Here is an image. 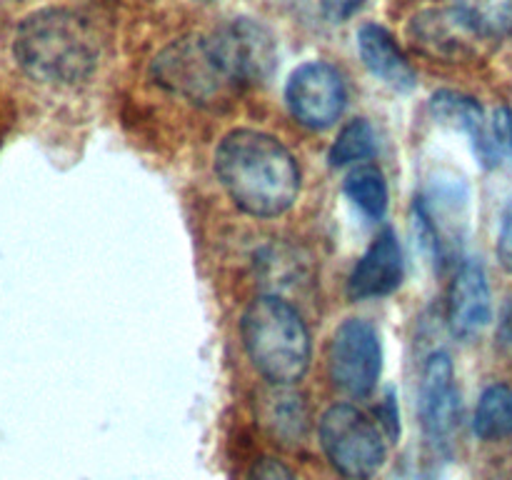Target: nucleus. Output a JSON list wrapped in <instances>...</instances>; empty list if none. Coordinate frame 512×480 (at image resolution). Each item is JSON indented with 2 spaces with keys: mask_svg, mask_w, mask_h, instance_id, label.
Wrapping results in <instances>:
<instances>
[{
  "mask_svg": "<svg viewBox=\"0 0 512 480\" xmlns=\"http://www.w3.org/2000/svg\"><path fill=\"white\" fill-rule=\"evenodd\" d=\"M215 175L230 200L253 218H278L300 195L298 160L263 130H230L215 150Z\"/></svg>",
  "mask_w": 512,
  "mask_h": 480,
  "instance_id": "nucleus-1",
  "label": "nucleus"
},
{
  "mask_svg": "<svg viewBox=\"0 0 512 480\" xmlns=\"http://www.w3.org/2000/svg\"><path fill=\"white\" fill-rule=\"evenodd\" d=\"M13 58L30 80L43 85H78L100 63V38L78 10L43 8L20 20Z\"/></svg>",
  "mask_w": 512,
  "mask_h": 480,
  "instance_id": "nucleus-2",
  "label": "nucleus"
},
{
  "mask_svg": "<svg viewBox=\"0 0 512 480\" xmlns=\"http://www.w3.org/2000/svg\"><path fill=\"white\" fill-rule=\"evenodd\" d=\"M240 338L250 363L268 383L295 385L308 373L313 343L303 315L278 295H258L240 318Z\"/></svg>",
  "mask_w": 512,
  "mask_h": 480,
  "instance_id": "nucleus-3",
  "label": "nucleus"
},
{
  "mask_svg": "<svg viewBox=\"0 0 512 480\" xmlns=\"http://www.w3.org/2000/svg\"><path fill=\"white\" fill-rule=\"evenodd\" d=\"M150 78L200 108H220L243 93L225 68L210 33L173 40L150 63Z\"/></svg>",
  "mask_w": 512,
  "mask_h": 480,
  "instance_id": "nucleus-4",
  "label": "nucleus"
},
{
  "mask_svg": "<svg viewBox=\"0 0 512 480\" xmlns=\"http://www.w3.org/2000/svg\"><path fill=\"white\" fill-rule=\"evenodd\" d=\"M320 448L348 480H370L385 463L388 445L380 423L350 403L330 405L320 418Z\"/></svg>",
  "mask_w": 512,
  "mask_h": 480,
  "instance_id": "nucleus-5",
  "label": "nucleus"
},
{
  "mask_svg": "<svg viewBox=\"0 0 512 480\" xmlns=\"http://www.w3.org/2000/svg\"><path fill=\"white\" fill-rule=\"evenodd\" d=\"M328 370L335 388L350 398H368L383 373V343L373 323L348 318L333 333Z\"/></svg>",
  "mask_w": 512,
  "mask_h": 480,
  "instance_id": "nucleus-6",
  "label": "nucleus"
},
{
  "mask_svg": "<svg viewBox=\"0 0 512 480\" xmlns=\"http://www.w3.org/2000/svg\"><path fill=\"white\" fill-rule=\"evenodd\" d=\"M420 423L435 450L450 455L463 425V400L455 383L453 360L445 350H435L423 365L418 393Z\"/></svg>",
  "mask_w": 512,
  "mask_h": 480,
  "instance_id": "nucleus-7",
  "label": "nucleus"
},
{
  "mask_svg": "<svg viewBox=\"0 0 512 480\" xmlns=\"http://www.w3.org/2000/svg\"><path fill=\"white\" fill-rule=\"evenodd\" d=\"M285 103L290 115L310 130L335 125L348 105V88L335 65L310 60L293 70L285 85Z\"/></svg>",
  "mask_w": 512,
  "mask_h": 480,
  "instance_id": "nucleus-8",
  "label": "nucleus"
},
{
  "mask_svg": "<svg viewBox=\"0 0 512 480\" xmlns=\"http://www.w3.org/2000/svg\"><path fill=\"white\" fill-rule=\"evenodd\" d=\"M225 68L240 90L263 85L278 65L273 33L253 18H235L210 33Z\"/></svg>",
  "mask_w": 512,
  "mask_h": 480,
  "instance_id": "nucleus-9",
  "label": "nucleus"
},
{
  "mask_svg": "<svg viewBox=\"0 0 512 480\" xmlns=\"http://www.w3.org/2000/svg\"><path fill=\"white\" fill-rule=\"evenodd\" d=\"M493 320V295L483 263L465 258L448 293V323L458 338H475Z\"/></svg>",
  "mask_w": 512,
  "mask_h": 480,
  "instance_id": "nucleus-10",
  "label": "nucleus"
},
{
  "mask_svg": "<svg viewBox=\"0 0 512 480\" xmlns=\"http://www.w3.org/2000/svg\"><path fill=\"white\" fill-rule=\"evenodd\" d=\"M405 278V258L403 248L398 243V235L393 228H385L363 258L355 263L353 273L348 278V295L353 300H370L390 295L400 288Z\"/></svg>",
  "mask_w": 512,
  "mask_h": 480,
  "instance_id": "nucleus-11",
  "label": "nucleus"
},
{
  "mask_svg": "<svg viewBox=\"0 0 512 480\" xmlns=\"http://www.w3.org/2000/svg\"><path fill=\"white\" fill-rule=\"evenodd\" d=\"M408 35L420 53L443 63L468 58L473 53V40L480 38L455 8L423 10L410 20Z\"/></svg>",
  "mask_w": 512,
  "mask_h": 480,
  "instance_id": "nucleus-12",
  "label": "nucleus"
},
{
  "mask_svg": "<svg viewBox=\"0 0 512 480\" xmlns=\"http://www.w3.org/2000/svg\"><path fill=\"white\" fill-rule=\"evenodd\" d=\"M255 413H258V423L275 443L295 448L308 435L310 410L305 395L298 393L295 385L268 383V388L260 390L255 400Z\"/></svg>",
  "mask_w": 512,
  "mask_h": 480,
  "instance_id": "nucleus-13",
  "label": "nucleus"
},
{
  "mask_svg": "<svg viewBox=\"0 0 512 480\" xmlns=\"http://www.w3.org/2000/svg\"><path fill=\"white\" fill-rule=\"evenodd\" d=\"M430 110H433L438 123L463 130L468 135L475 155H478L485 168L500 165L493 143V128H490V120L485 118V110L478 100L470 98V95L455 93V90H438L430 100Z\"/></svg>",
  "mask_w": 512,
  "mask_h": 480,
  "instance_id": "nucleus-14",
  "label": "nucleus"
},
{
  "mask_svg": "<svg viewBox=\"0 0 512 480\" xmlns=\"http://www.w3.org/2000/svg\"><path fill=\"white\" fill-rule=\"evenodd\" d=\"M358 53L363 58L365 68L390 88L405 93V90H413L415 83H418L415 68L383 25L365 23L358 30Z\"/></svg>",
  "mask_w": 512,
  "mask_h": 480,
  "instance_id": "nucleus-15",
  "label": "nucleus"
},
{
  "mask_svg": "<svg viewBox=\"0 0 512 480\" xmlns=\"http://www.w3.org/2000/svg\"><path fill=\"white\" fill-rule=\"evenodd\" d=\"M473 430L488 443L512 438V385L493 383L480 393Z\"/></svg>",
  "mask_w": 512,
  "mask_h": 480,
  "instance_id": "nucleus-16",
  "label": "nucleus"
},
{
  "mask_svg": "<svg viewBox=\"0 0 512 480\" xmlns=\"http://www.w3.org/2000/svg\"><path fill=\"white\" fill-rule=\"evenodd\" d=\"M345 195L370 220L385 218L388 210V180L378 165H355L345 178Z\"/></svg>",
  "mask_w": 512,
  "mask_h": 480,
  "instance_id": "nucleus-17",
  "label": "nucleus"
},
{
  "mask_svg": "<svg viewBox=\"0 0 512 480\" xmlns=\"http://www.w3.org/2000/svg\"><path fill=\"white\" fill-rule=\"evenodd\" d=\"M453 8L480 38H510L512 0H453Z\"/></svg>",
  "mask_w": 512,
  "mask_h": 480,
  "instance_id": "nucleus-18",
  "label": "nucleus"
},
{
  "mask_svg": "<svg viewBox=\"0 0 512 480\" xmlns=\"http://www.w3.org/2000/svg\"><path fill=\"white\" fill-rule=\"evenodd\" d=\"M378 150L375 143V130L373 125L365 118L350 120L348 125H343V130L338 133L335 143L330 145L328 160L333 168H345V165H363L365 160H370Z\"/></svg>",
  "mask_w": 512,
  "mask_h": 480,
  "instance_id": "nucleus-19",
  "label": "nucleus"
},
{
  "mask_svg": "<svg viewBox=\"0 0 512 480\" xmlns=\"http://www.w3.org/2000/svg\"><path fill=\"white\" fill-rule=\"evenodd\" d=\"M490 128H493V143L495 153H498L500 163H508L512 168V110L500 105L490 118Z\"/></svg>",
  "mask_w": 512,
  "mask_h": 480,
  "instance_id": "nucleus-20",
  "label": "nucleus"
},
{
  "mask_svg": "<svg viewBox=\"0 0 512 480\" xmlns=\"http://www.w3.org/2000/svg\"><path fill=\"white\" fill-rule=\"evenodd\" d=\"M248 480H295V475L283 460L265 455V458L255 460L248 473Z\"/></svg>",
  "mask_w": 512,
  "mask_h": 480,
  "instance_id": "nucleus-21",
  "label": "nucleus"
},
{
  "mask_svg": "<svg viewBox=\"0 0 512 480\" xmlns=\"http://www.w3.org/2000/svg\"><path fill=\"white\" fill-rule=\"evenodd\" d=\"M498 260L505 270H512V200L508 208L503 210V220H500V233H498Z\"/></svg>",
  "mask_w": 512,
  "mask_h": 480,
  "instance_id": "nucleus-22",
  "label": "nucleus"
},
{
  "mask_svg": "<svg viewBox=\"0 0 512 480\" xmlns=\"http://www.w3.org/2000/svg\"><path fill=\"white\" fill-rule=\"evenodd\" d=\"M363 3L365 0H320L325 18L333 23H345L348 18H353L363 8Z\"/></svg>",
  "mask_w": 512,
  "mask_h": 480,
  "instance_id": "nucleus-23",
  "label": "nucleus"
},
{
  "mask_svg": "<svg viewBox=\"0 0 512 480\" xmlns=\"http://www.w3.org/2000/svg\"><path fill=\"white\" fill-rule=\"evenodd\" d=\"M378 418H380L378 423H380V428H383L385 438L398 440L400 438V415H398V408H395L393 393H388L383 408L378 410Z\"/></svg>",
  "mask_w": 512,
  "mask_h": 480,
  "instance_id": "nucleus-24",
  "label": "nucleus"
},
{
  "mask_svg": "<svg viewBox=\"0 0 512 480\" xmlns=\"http://www.w3.org/2000/svg\"><path fill=\"white\" fill-rule=\"evenodd\" d=\"M395 480H430L428 475H423L420 470H413V468H405L403 473L395 475Z\"/></svg>",
  "mask_w": 512,
  "mask_h": 480,
  "instance_id": "nucleus-25",
  "label": "nucleus"
}]
</instances>
